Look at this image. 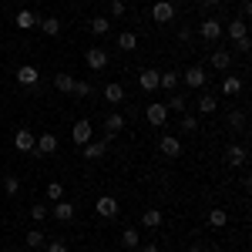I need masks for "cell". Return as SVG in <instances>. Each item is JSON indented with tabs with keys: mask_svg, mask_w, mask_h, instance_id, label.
Returning <instances> with one entry per match:
<instances>
[{
	"mask_svg": "<svg viewBox=\"0 0 252 252\" xmlns=\"http://www.w3.org/2000/svg\"><path fill=\"white\" fill-rule=\"evenodd\" d=\"M202 3H205V7H219L222 0H202Z\"/></svg>",
	"mask_w": 252,
	"mask_h": 252,
	"instance_id": "cell-44",
	"label": "cell"
},
{
	"mask_svg": "<svg viewBox=\"0 0 252 252\" xmlns=\"http://www.w3.org/2000/svg\"><path fill=\"white\" fill-rule=\"evenodd\" d=\"M0 182H3V192L10 195V198H14V195H20V182L14 178V175H0Z\"/></svg>",
	"mask_w": 252,
	"mask_h": 252,
	"instance_id": "cell-30",
	"label": "cell"
},
{
	"mask_svg": "<svg viewBox=\"0 0 252 252\" xmlns=\"http://www.w3.org/2000/svg\"><path fill=\"white\" fill-rule=\"evenodd\" d=\"M222 94H225V97L242 94V78H239V74H229V78L222 81Z\"/></svg>",
	"mask_w": 252,
	"mask_h": 252,
	"instance_id": "cell-19",
	"label": "cell"
},
{
	"mask_svg": "<svg viewBox=\"0 0 252 252\" xmlns=\"http://www.w3.org/2000/svg\"><path fill=\"white\" fill-rule=\"evenodd\" d=\"M54 152H58V135L44 131V135H37V141H34V152H31V155L44 158V155H54Z\"/></svg>",
	"mask_w": 252,
	"mask_h": 252,
	"instance_id": "cell-2",
	"label": "cell"
},
{
	"mask_svg": "<svg viewBox=\"0 0 252 252\" xmlns=\"http://www.w3.org/2000/svg\"><path fill=\"white\" fill-rule=\"evenodd\" d=\"M51 212H54V219H58V222H71V219H74V205L61 198V202H54V209H51Z\"/></svg>",
	"mask_w": 252,
	"mask_h": 252,
	"instance_id": "cell-18",
	"label": "cell"
},
{
	"mask_svg": "<svg viewBox=\"0 0 252 252\" xmlns=\"http://www.w3.org/2000/svg\"><path fill=\"white\" fill-rule=\"evenodd\" d=\"M158 152H161L165 158H178V155H182V141H178L175 135H161V141H158Z\"/></svg>",
	"mask_w": 252,
	"mask_h": 252,
	"instance_id": "cell-12",
	"label": "cell"
},
{
	"mask_svg": "<svg viewBox=\"0 0 252 252\" xmlns=\"http://www.w3.org/2000/svg\"><path fill=\"white\" fill-rule=\"evenodd\" d=\"M229 64H232V54H229L225 47L212 54V67H215V71H229Z\"/></svg>",
	"mask_w": 252,
	"mask_h": 252,
	"instance_id": "cell-24",
	"label": "cell"
},
{
	"mask_svg": "<svg viewBox=\"0 0 252 252\" xmlns=\"http://www.w3.org/2000/svg\"><path fill=\"white\" fill-rule=\"evenodd\" d=\"M125 0H111V17H125Z\"/></svg>",
	"mask_w": 252,
	"mask_h": 252,
	"instance_id": "cell-39",
	"label": "cell"
},
{
	"mask_svg": "<svg viewBox=\"0 0 252 252\" xmlns=\"http://www.w3.org/2000/svg\"><path fill=\"white\" fill-rule=\"evenodd\" d=\"M145 118L152 121V128H165V121H168V108H165V101H152V104L145 108Z\"/></svg>",
	"mask_w": 252,
	"mask_h": 252,
	"instance_id": "cell-3",
	"label": "cell"
},
{
	"mask_svg": "<svg viewBox=\"0 0 252 252\" xmlns=\"http://www.w3.org/2000/svg\"><path fill=\"white\" fill-rule=\"evenodd\" d=\"M47 212H51V209H44V205H31V219H34V222H44V219H47Z\"/></svg>",
	"mask_w": 252,
	"mask_h": 252,
	"instance_id": "cell-37",
	"label": "cell"
},
{
	"mask_svg": "<svg viewBox=\"0 0 252 252\" xmlns=\"http://www.w3.org/2000/svg\"><path fill=\"white\" fill-rule=\"evenodd\" d=\"M121 128H125V115H108L104 118V131H108V135H118V131H121Z\"/></svg>",
	"mask_w": 252,
	"mask_h": 252,
	"instance_id": "cell-25",
	"label": "cell"
},
{
	"mask_svg": "<svg viewBox=\"0 0 252 252\" xmlns=\"http://www.w3.org/2000/svg\"><path fill=\"white\" fill-rule=\"evenodd\" d=\"M118 209H121V205H118V198H111V195H101L97 205H94V212L101 215V219H115Z\"/></svg>",
	"mask_w": 252,
	"mask_h": 252,
	"instance_id": "cell-10",
	"label": "cell"
},
{
	"mask_svg": "<svg viewBox=\"0 0 252 252\" xmlns=\"http://www.w3.org/2000/svg\"><path fill=\"white\" fill-rule=\"evenodd\" d=\"M34 141H37V135H34L31 128H17V135H14V148H17V152L31 155V152H34Z\"/></svg>",
	"mask_w": 252,
	"mask_h": 252,
	"instance_id": "cell-6",
	"label": "cell"
},
{
	"mask_svg": "<svg viewBox=\"0 0 252 252\" xmlns=\"http://www.w3.org/2000/svg\"><path fill=\"white\" fill-rule=\"evenodd\" d=\"M198 34H202V40H219L222 37V20H215V17H205L202 24H198Z\"/></svg>",
	"mask_w": 252,
	"mask_h": 252,
	"instance_id": "cell-7",
	"label": "cell"
},
{
	"mask_svg": "<svg viewBox=\"0 0 252 252\" xmlns=\"http://www.w3.org/2000/svg\"><path fill=\"white\" fill-rule=\"evenodd\" d=\"M182 78H185V84H189V88H195V91H198V88H205V81H209V74H205V67H198V64H192V67H189V71H185Z\"/></svg>",
	"mask_w": 252,
	"mask_h": 252,
	"instance_id": "cell-11",
	"label": "cell"
},
{
	"mask_svg": "<svg viewBox=\"0 0 252 252\" xmlns=\"http://www.w3.org/2000/svg\"><path fill=\"white\" fill-rule=\"evenodd\" d=\"M158 78H161V71H155V67L141 71V74H138V84H141V91H152V94H155V91H158Z\"/></svg>",
	"mask_w": 252,
	"mask_h": 252,
	"instance_id": "cell-13",
	"label": "cell"
},
{
	"mask_svg": "<svg viewBox=\"0 0 252 252\" xmlns=\"http://www.w3.org/2000/svg\"><path fill=\"white\" fill-rule=\"evenodd\" d=\"M47 252H71V249H67L64 242H51V246H47Z\"/></svg>",
	"mask_w": 252,
	"mask_h": 252,
	"instance_id": "cell-41",
	"label": "cell"
},
{
	"mask_svg": "<svg viewBox=\"0 0 252 252\" xmlns=\"http://www.w3.org/2000/svg\"><path fill=\"white\" fill-rule=\"evenodd\" d=\"M141 225L145 229H158L161 225V209H145L141 212Z\"/></svg>",
	"mask_w": 252,
	"mask_h": 252,
	"instance_id": "cell-22",
	"label": "cell"
},
{
	"mask_svg": "<svg viewBox=\"0 0 252 252\" xmlns=\"http://www.w3.org/2000/svg\"><path fill=\"white\" fill-rule=\"evenodd\" d=\"M141 252H158V246H155V242H145V246H141Z\"/></svg>",
	"mask_w": 252,
	"mask_h": 252,
	"instance_id": "cell-43",
	"label": "cell"
},
{
	"mask_svg": "<svg viewBox=\"0 0 252 252\" xmlns=\"http://www.w3.org/2000/svg\"><path fill=\"white\" fill-rule=\"evenodd\" d=\"M47 198H51V202H61V198H64V185H61V182H51V185H47Z\"/></svg>",
	"mask_w": 252,
	"mask_h": 252,
	"instance_id": "cell-35",
	"label": "cell"
},
{
	"mask_svg": "<svg viewBox=\"0 0 252 252\" xmlns=\"http://www.w3.org/2000/svg\"><path fill=\"white\" fill-rule=\"evenodd\" d=\"M189 252H205V249H202V246H192V249H189Z\"/></svg>",
	"mask_w": 252,
	"mask_h": 252,
	"instance_id": "cell-45",
	"label": "cell"
},
{
	"mask_svg": "<svg viewBox=\"0 0 252 252\" xmlns=\"http://www.w3.org/2000/svg\"><path fill=\"white\" fill-rule=\"evenodd\" d=\"M40 27H44L47 37H58V34H61V20L58 17H44V20H40Z\"/></svg>",
	"mask_w": 252,
	"mask_h": 252,
	"instance_id": "cell-31",
	"label": "cell"
},
{
	"mask_svg": "<svg viewBox=\"0 0 252 252\" xmlns=\"http://www.w3.org/2000/svg\"><path fill=\"white\" fill-rule=\"evenodd\" d=\"M88 27H91V34H94V37H104V34L111 31V20H108V17H94Z\"/></svg>",
	"mask_w": 252,
	"mask_h": 252,
	"instance_id": "cell-28",
	"label": "cell"
},
{
	"mask_svg": "<svg viewBox=\"0 0 252 252\" xmlns=\"http://www.w3.org/2000/svg\"><path fill=\"white\" fill-rule=\"evenodd\" d=\"M40 246H44V232L40 229H31L27 232V249H40Z\"/></svg>",
	"mask_w": 252,
	"mask_h": 252,
	"instance_id": "cell-34",
	"label": "cell"
},
{
	"mask_svg": "<svg viewBox=\"0 0 252 252\" xmlns=\"http://www.w3.org/2000/svg\"><path fill=\"white\" fill-rule=\"evenodd\" d=\"M222 34L232 40V44H239V40L249 37V27H246V20H229V24L222 27Z\"/></svg>",
	"mask_w": 252,
	"mask_h": 252,
	"instance_id": "cell-8",
	"label": "cell"
},
{
	"mask_svg": "<svg viewBox=\"0 0 252 252\" xmlns=\"http://www.w3.org/2000/svg\"><path fill=\"white\" fill-rule=\"evenodd\" d=\"M104 101H108V104H125V84H118V81H111V84H108V88H104Z\"/></svg>",
	"mask_w": 252,
	"mask_h": 252,
	"instance_id": "cell-15",
	"label": "cell"
},
{
	"mask_svg": "<svg viewBox=\"0 0 252 252\" xmlns=\"http://www.w3.org/2000/svg\"><path fill=\"white\" fill-rule=\"evenodd\" d=\"M121 246H125V249H138V246H141V232H138V229H125V232H121Z\"/></svg>",
	"mask_w": 252,
	"mask_h": 252,
	"instance_id": "cell-26",
	"label": "cell"
},
{
	"mask_svg": "<svg viewBox=\"0 0 252 252\" xmlns=\"http://www.w3.org/2000/svg\"><path fill=\"white\" fill-rule=\"evenodd\" d=\"M249 14H252V3H249V0H242V20L249 17Z\"/></svg>",
	"mask_w": 252,
	"mask_h": 252,
	"instance_id": "cell-42",
	"label": "cell"
},
{
	"mask_svg": "<svg viewBox=\"0 0 252 252\" xmlns=\"http://www.w3.org/2000/svg\"><path fill=\"white\" fill-rule=\"evenodd\" d=\"M91 91H94L91 81H74V94L78 97H91Z\"/></svg>",
	"mask_w": 252,
	"mask_h": 252,
	"instance_id": "cell-36",
	"label": "cell"
},
{
	"mask_svg": "<svg viewBox=\"0 0 252 252\" xmlns=\"http://www.w3.org/2000/svg\"><path fill=\"white\" fill-rule=\"evenodd\" d=\"M185 104H189L185 94H172L168 101H165V108H168V111H178V115H185Z\"/></svg>",
	"mask_w": 252,
	"mask_h": 252,
	"instance_id": "cell-32",
	"label": "cell"
},
{
	"mask_svg": "<svg viewBox=\"0 0 252 252\" xmlns=\"http://www.w3.org/2000/svg\"><path fill=\"white\" fill-rule=\"evenodd\" d=\"M195 104H198V115H215V108H219V97H215V94H209V91H205V94L198 97Z\"/></svg>",
	"mask_w": 252,
	"mask_h": 252,
	"instance_id": "cell-20",
	"label": "cell"
},
{
	"mask_svg": "<svg viewBox=\"0 0 252 252\" xmlns=\"http://www.w3.org/2000/svg\"><path fill=\"white\" fill-rule=\"evenodd\" d=\"M178 128H182L185 135H195V131H198V118H195V115H182Z\"/></svg>",
	"mask_w": 252,
	"mask_h": 252,
	"instance_id": "cell-33",
	"label": "cell"
},
{
	"mask_svg": "<svg viewBox=\"0 0 252 252\" xmlns=\"http://www.w3.org/2000/svg\"><path fill=\"white\" fill-rule=\"evenodd\" d=\"M24 252H34V249H24Z\"/></svg>",
	"mask_w": 252,
	"mask_h": 252,
	"instance_id": "cell-46",
	"label": "cell"
},
{
	"mask_svg": "<svg viewBox=\"0 0 252 252\" xmlns=\"http://www.w3.org/2000/svg\"><path fill=\"white\" fill-rule=\"evenodd\" d=\"M71 141H74V145H78V148H84V145H88V141H94V125H91V121H88V118H81L78 125H74V128H71Z\"/></svg>",
	"mask_w": 252,
	"mask_h": 252,
	"instance_id": "cell-1",
	"label": "cell"
},
{
	"mask_svg": "<svg viewBox=\"0 0 252 252\" xmlns=\"http://www.w3.org/2000/svg\"><path fill=\"white\" fill-rule=\"evenodd\" d=\"M118 47H121V51H135L138 37L131 34V31H121V34H118Z\"/></svg>",
	"mask_w": 252,
	"mask_h": 252,
	"instance_id": "cell-29",
	"label": "cell"
},
{
	"mask_svg": "<svg viewBox=\"0 0 252 252\" xmlns=\"http://www.w3.org/2000/svg\"><path fill=\"white\" fill-rule=\"evenodd\" d=\"M54 88H58L61 94H74V74H67V71L54 74Z\"/></svg>",
	"mask_w": 252,
	"mask_h": 252,
	"instance_id": "cell-17",
	"label": "cell"
},
{
	"mask_svg": "<svg viewBox=\"0 0 252 252\" xmlns=\"http://www.w3.org/2000/svg\"><path fill=\"white\" fill-rule=\"evenodd\" d=\"M178 40L189 44V40H192V31H189V27H178Z\"/></svg>",
	"mask_w": 252,
	"mask_h": 252,
	"instance_id": "cell-40",
	"label": "cell"
},
{
	"mask_svg": "<svg viewBox=\"0 0 252 252\" xmlns=\"http://www.w3.org/2000/svg\"><path fill=\"white\" fill-rule=\"evenodd\" d=\"M104 152H108V145H104V141H88V145L81 148V155L88 158V161H101Z\"/></svg>",
	"mask_w": 252,
	"mask_h": 252,
	"instance_id": "cell-14",
	"label": "cell"
},
{
	"mask_svg": "<svg viewBox=\"0 0 252 252\" xmlns=\"http://www.w3.org/2000/svg\"><path fill=\"white\" fill-rule=\"evenodd\" d=\"M108 51H104V47H88V54H84V64H88V67H91V71H104V67H108Z\"/></svg>",
	"mask_w": 252,
	"mask_h": 252,
	"instance_id": "cell-4",
	"label": "cell"
},
{
	"mask_svg": "<svg viewBox=\"0 0 252 252\" xmlns=\"http://www.w3.org/2000/svg\"><path fill=\"white\" fill-rule=\"evenodd\" d=\"M40 17L34 14V10H17V27L20 31H31V27H37Z\"/></svg>",
	"mask_w": 252,
	"mask_h": 252,
	"instance_id": "cell-21",
	"label": "cell"
},
{
	"mask_svg": "<svg viewBox=\"0 0 252 252\" xmlns=\"http://www.w3.org/2000/svg\"><path fill=\"white\" fill-rule=\"evenodd\" d=\"M209 225L212 229H225L229 225V212L225 209H209Z\"/></svg>",
	"mask_w": 252,
	"mask_h": 252,
	"instance_id": "cell-23",
	"label": "cell"
},
{
	"mask_svg": "<svg viewBox=\"0 0 252 252\" xmlns=\"http://www.w3.org/2000/svg\"><path fill=\"white\" fill-rule=\"evenodd\" d=\"M246 158H249V152H246V145H229V152H225V161H229L232 168H239V165H246Z\"/></svg>",
	"mask_w": 252,
	"mask_h": 252,
	"instance_id": "cell-16",
	"label": "cell"
},
{
	"mask_svg": "<svg viewBox=\"0 0 252 252\" xmlns=\"http://www.w3.org/2000/svg\"><path fill=\"white\" fill-rule=\"evenodd\" d=\"M229 128H246V115L242 111H232L229 115Z\"/></svg>",
	"mask_w": 252,
	"mask_h": 252,
	"instance_id": "cell-38",
	"label": "cell"
},
{
	"mask_svg": "<svg viewBox=\"0 0 252 252\" xmlns=\"http://www.w3.org/2000/svg\"><path fill=\"white\" fill-rule=\"evenodd\" d=\"M158 88H165V91H172V94H175V88H178V71H161Z\"/></svg>",
	"mask_w": 252,
	"mask_h": 252,
	"instance_id": "cell-27",
	"label": "cell"
},
{
	"mask_svg": "<svg viewBox=\"0 0 252 252\" xmlns=\"http://www.w3.org/2000/svg\"><path fill=\"white\" fill-rule=\"evenodd\" d=\"M152 20H155V24H168V20H175V3L172 0H158V3H152Z\"/></svg>",
	"mask_w": 252,
	"mask_h": 252,
	"instance_id": "cell-5",
	"label": "cell"
},
{
	"mask_svg": "<svg viewBox=\"0 0 252 252\" xmlns=\"http://www.w3.org/2000/svg\"><path fill=\"white\" fill-rule=\"evenodd\" d=\"M37 81H40V71L34 67V64H20L17 67V84L20 88H34Z\"/></svg>",
	"mask_w": 252,
	"mask_h": 252,
	"instance_id": "cell-9",
	"label": "cell"
}]
</instances>
